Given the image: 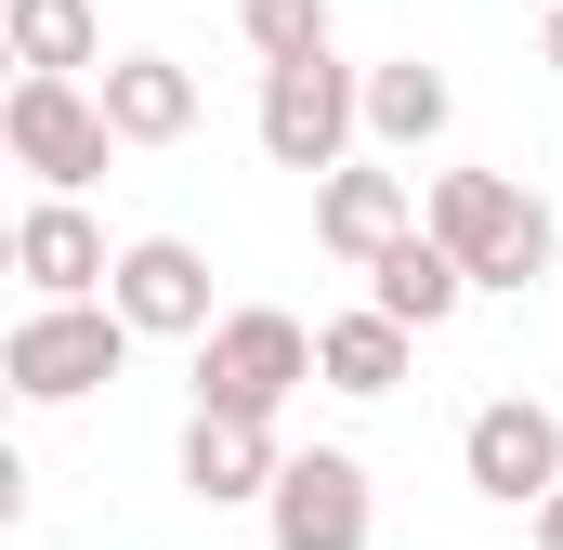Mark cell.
Listing matches in <instances>:
<instances>
[{
    "label": "cell",
    "mask_w": 563,
    "mask_h": 550,
    "mask_svg": "<svg viewBox=\"0 0 563 550\" xmlns=\"http://www.w3.org/2000/svg\"><path fill=\"white\" fill-rule=\"evenodd\" d=\"M367 301H380V315H407V328H445V315L472 301V263H459L432 223H407V237L367 263Z\"/></svg>",
    "instance_id": "cell-14"
},
{
    "label": "cell",
    "mask_w": 563,
    "mask_h": 550,
    "mask_svg": "<svg viewBox=\"0 0 563 550\" xmlns=\"http://www.w3.org/2000/svg\"><path fill=\"white\" fill-rule=\"evenodd\" d=\"M0 144H13V170H26V184L79 197V184H106V157H119V119H106V92H92V79L13 66V92H0Z\"/></svg>",
    "instance_id": "cell-3"
},
{
    "label": "cell",
    "mask_w": 563,
    "mask_h": 550,
    "mask_svg": "<svg viewBox=\"0 0 563 550\" xmlns=\"http://www.w3.org/2000/svg\"><path fill=\"white\" fill-rule=\"evenodd\" d=\"M420 223L472 263V288H538V275L563 263V237H551V210L511 184V170H432V197H420Z\"/></svg>",
    "instance_id": "cell-1"
},
{
    "label": "cell",
    "mask_w": 563,
    "mask_h": 550,
    "mask_svg": "<svg viewBox=\"0 0 563 550\" xmlns=\"http://www.w3.org/2000/svg\"><path fill=\"white\" fill-rule=\"evenodd\" d=\"M301 381H314V328H301V315H276V301H223V328L197 341V407L276 419Z\"/></svg>",
    "instance_id": "cell-5"
},
{
    "label": "cell",
    "mask_w": 563,
    "mask_h": 550,
    "mask_svg": "<svg viewBox=\"0 0 563 550\" xmlns=\"http://www.w3.org/2000/svg\"><path fill=\"white\" fill-rule=\"evenodd\" d=\"M13 275H26V301H106V275H119V250H106V223L79 210V197H26L13 210Z\"/></svg>",
    "instance_id": "cell-9"
},
{
    "label": "cell",
    "mask_w": 563,
    "mask_h": 550,
    "mask_svg": "<svg viewBox=\"0 0 563 550\" xmlns=\"http://www.w3.org/2000/svg\"><path fill=\"white\" fill-rule=\"evenodd\" d=\"M106 301L132 315L144 341H210V328H223V301H210V250H197V237H132L119 275H106Z\"/></svg>",
    "instance_id": "cell-8"
},
{
    "label": "cell",
    "mask_w": 563,
    "mask_h": 550,
    "mask_svg": "<svg viewBox=\"0 0 563 550\" xmlns=\"http://www.w3.org/2000/svg\"><path fill=\"white\" fill-rule=\"evenodd\" d=\"M354 144H367V66H341V53L263 66V157H276V170L328 184Z\"/></svg>",
    "instance_id": "cell-4"
},
{
    "label": "cell",
    "mask_w": 563,
    "mask_h": 550,
    "mask_svg": "<svg viewBox=\"0 0 563 550\" xmlns=\"http://www.w3.org/2000/svg\"><path fill=\"white\" fill-rule=\"evenodd\" d=\"M407 367H420V328H407V315H380V301H354V315H328V328H314V381H328V394H354V407H367V394H394Z\"/></svg>",
    "instance_id": "cell-13"
},
{
    "label": "cell",
    "mask_w": 563,
    "mask_h": 550,
    "mask_svg": "<svg viewBox=\"0 0 563 550\" xmlns=\"http://www.w3.org/2000/svg\"><path fill=\"white\" fill-rule=\"evenodd\" d=\"M538 66H551V79H563V0H551V26H538Z\"/></svg>",
    "instance_id": "cell-19"
},
{
    "label": "cell",
    "mask_w": 563,
    "mask_h": 550,
    "mask_svg": "<svg viewBox=\"0 0 563 550\" xmlns=\"http://www.w3.org/2000/svg\"><path fill=\"white\" fill-rule=\"evenodd\" d=\"M106 119H119V144H184L197 132V66L184 53H106Z\"/></svg>",
    "instance_id": "cell-12"
},
{
    "label": "cell",
    "mask_w": 563,
    "mask_h": 550,
    "mask_svg": "<svg viewBox=\"0 0 563 550\" xmlns=\"http://www.w3.org/2000/svg\"><path fill=\"white\" fill-rule=\"evenodd\" d=\"M459 472H472V498H498V512H538L563 485V419L538 394H485L472 432H459Z\"/></svg>",
    "instance_id": "cell-6"
},
{
    "label": "cell",
    "mask_w": 563,
    "mask_h": 550,
    "mask_svg": "<svg viewBox=\"0 0 563 550\" xmlns=\"http://www.w3.org/2000/svg\"><path fill=\"white\" fill-rule=\"evenodd\" d=\"M525 538H538V550H563V485L538 498V512H525Z\"/></svg>",
    "instance_id": "cell-18"
},
{
    "label": "cell",
    "mask_w": 563,
    "mask_h": 550,
    "mask_svg": "<svg viewBox=\"0 0 563 550\" xmlns=\"http://www.w3.org/2000/svg\"><path fill=\"white\" fill-rule=\"evenodd\" d=\"M276 472H288L276 419H236V407H197V419H184V498H197V512L276 498Z\"/></svg>",
    "instance_id": "cell-11"
},
{
    "label": "cell",
    "mask_w": 563,
    "mask_h": 550,
    "mask_svg": "<svg viewBox=\"0 0 563 550\" xmlns=\"http://www.w3.org/2000/svg\"><path fill=\"white\" fill-rule=\"evenodd\" d=\"M407 223H420V184H407V170H380V157H341V170L314 184V250H328V263H354V275L380 263Z\"/></svg>",
    "instance_id": "cell-10"
},
{
    "label": "cell",
    "mask_w": 563,
    "mask_h": 550,
    "mask_svg": "<svg viewBox=\"0 0 563 550\" xmlns=\"http://www.w3.org/2000/svg\"><path fill=\"white\" fill-rule=\"evenodd\" d=\"M367 525H380V498H367L354 446H301L276 472V498H263V538L276 550H367Z\"/></svg>",
    "instance_id": "cell-7"
},
{
    "label": "cell",
    "mask_w": 563,
    "mask_h": 550,
    "mask_svg": "<svg viewBox=\"0 0 563 550\" xmlns=\"http://www.w3.org/2000/svg\"><path fill=\"white\" fill-rule=\"evenodd\" d=\"M0 26H13V66H53V79L106 66V13L92 0H0Z\"/></svg>",
    "instance_id": "cell-16"
},
{
    "label": "cell",
    "mask_w": 563,
    "mask_h": 550,
    "mask_svg": "<svg viewBox=\"0 0 563 550\" xmlns=\"http://www.w3.org/2000/svg\"><path fill=\"white\" fill-rule=\"evenodd\" d=\"M236 40L263 66H301V53H328V0H236Z\"/></svg>",
    "instance_id": "cell-17"
},
{
    "label": "cell",
    "mask_w": 563,
    "mask_h": 550,
    "mask_svg": "<svg viewBox=\"0 0 563 550\" xmlns=\"http://www.w3.org/2000/svg\"><path fill=\"white\" fill-rule=\"evenodd\" d=\"M445 119H459L445 66H420V53L367 66V144H380V157H432V144H445Z\"/></svg>",
    "instance_id": "cell-15"
},
{
    "label": "cell",
    "mask_w": 563,
    "mask_h": 550,
    "mask_svg": "<svg viewBox=\"0 0 563 550\" xmlns=\"http://www.w3.org/2000/svg\"><path fill=\"white\" fill-rule=\"evenodd\" d=\"M132 315L119 301H26L13 315V341H0V381H13V407H92L119 367H132Z\"/></svg>",
    "instance_id": "cell-2"
}]
</instances>
